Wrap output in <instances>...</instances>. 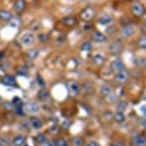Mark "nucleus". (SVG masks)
<instances>
[{"label":"nucleus","mask_w":146,"mask_h":146,"mask_svg":"<svg viewBox=\"0 0 146 146\" xmlns=\"http://www.w3.org/2000/svg\"><path fill=\"white\" fill-rule=\"evenodd\" d=\"M87 146H100L98 145V143H96V141H90V143L88 144Z\"/></svg>","instance_id":"f704fd0d"},{"label":"nucleus","mask_w":146,"mask_h":146,"mask_svg":"<svg viewBox=\"0 0 146 146\" xmlns=\"http://www.w3.org/2000/svg\"><path fill=\"white\" fill-rule=\"evenodd\" d=\"M110 69L112 70L115 72H119L121 71L122 70H125V65L123 64L122 60H119V59H115V60H113L112 62L110 63Z\"/></svg>","instance_id":"6e6552de"},{"label":"nucleus","mask_w":146,"mask_h":146,"mask_svg":"<svg viewBox=\"0 0 146 146\" xmlns=\"http://www.w3.org/2000/svg\"><path fill=\"white\" fill-rule=\"evenodd\" d=\"M135 33V29L132 25H125L121 30V35L124 38H130Z\"/></svg>","instance_id":"f8f14e48"},{"label":"nucleus","mask_w":146,"mask_h":146,"mask_svg":"<svg viewBox=\"0 0 146 146\" xmlns=\"http://www.w3.org/2000/svg\"><path fill=\"white\" fill-rule=\"evenodd\" d=\"M10 25L12 27H15V28H17V27H19L21 24V21H20L19 18H18V17H15V18H12L11 21H10Z\"/></svg>","instance_id":"cd10ccee"},{"label":"nucleus","mask_w":146,"mask_h":146,"mask_svg":"<svg viewBox=\"0 0 146 146\" xmlns=\"http://www.w3.org/2000/svg\"><path fill=\"white\" fill-rule=\"evenodd\" d=\"M84 139L81 137L76 136L73 139V146H84Z\"/></svg>","instance_id":"b1692460"},{"label":"nucleus","mask_w":146,"mask_h":146,"mask_svg":"<svg viewBox=\"0 0 146 146\" xmlns=\"http://www.w3.org/2000/svg\"><path fill=\"white\" fill-rule=\"evenodd\" d=\"M66 86L70 96H76L80 94L81 87L78 82L74 80H68L66 83Z\"/></svg>","instance_id":"f03ea898"},{"label":"nucleus","mask_w":146,"mask_h":146,"mask_svg":"<svg viewBox=\"0 0 146 146\" xmlns=\"http://www.w3.org/2000/svg\"><path fill=\"white\" fill-rule=\"evenodd\" d=\"M3 83L6 86H15V84H16V79H15V77L14 76H12V75H5L3 78Z\"/></svg>","instance_id":"2eb2a0df"},{"label":"nucleus","mask_w":146,"mask_h":146,"mask_svg":"<svg viewBox=\"0 0 146 146\" xmlns=\"http://www.w3.org/2000/svg\"><path fill=\"white\" fill-rule=\"evenodd\" d=\"M114 119L115 120V122H117L118 123H121V122H123L125 119V114L123 113V112H121V111H117L116 113L114 114Z\"/></svg>","instance_id":"412c9836"},{"label":"nucleus","mask_w":146,"mask_h":146,"mask_svg":"<svg viewBox=\"0 0 146 146\" xmlns=\"http://www.w3.org/2000/svg\"><path fill=\"white\" fill-rule=\"evenodd\" d=\"M25 5V0H16L13 4V9L17 13H21L24 11Z\"/></svg>","instance_id":"9b49d317"},{"label":"nucleus","mask_w":146,"mask_h":146,"mask_svg":"<svg viewBox=\"0 0 146 146\" xmlns=\"http://www.w3.org/2000/svg\"><path fill=\"white\" fill-rule=\"evenodd\" d=\"M126 103H125V102H119V103H118L117 105V110L118 111H121V112H122V111H124L125 109H126Z\"/></svg>","instance_id":"7c9ffc66"},{"label":"nucleus","mask_w":146,"mask_h":146,"mask_svg":"<svg viewBox=\"0 0 146 146\" xmlns=\"http://www.w3.org/2000/svg\"><path fill=\"white\" fill-rule=\"evenodd\" d=\"M38 38L39 39V41L41 42H45L48 40V35L44 33L39 34L38 36Z\"/></svg>","instance_id":"c756f323"},{"label":"nucleus","mask_w":146,"mask_h":146,"mask_svg":"<svg viewBox=\"0 0 146 146\" xmlns=\"http://www.w3.org/2000/svg\"><path fill=\"white\" fill-rule=\"evenodd\" d=\"M22 110L28 114H37L40 112V106L35 101H29L23 105Z\"/></svg>","instance_id":"7ed1b4c3"},{"label":"nucleus","mask_w":146,"mask_h":146,"mask_svg":"<svg viewBox=\"0 0 146 146\" xmlns=\"http://www.w3.org/2000/svg\"><path fill=\"white\" fill-rule=\"evenodd\" d=\"M95 15H96V9L94 6H91V5L84 8L80 13V17L81 20L86 22H90L95 17Z\"/></svg>","instance_id":"f257e3e1"},{"label":"nucleus","mask_w":146,"mask_h":146,"mask_svg":"<svg viewBox=\"0 0 146 146\" xmlns=\"http://www.w3.org/2000/svg\"><path fill=\"white\" fill-rule=\"evenodd\" d=\"M39 54V50L35 49V48H33V49H30L26 52V57L30 60H33V59H35Z\"/></svg>","instance_id":"aec40b11"},{"label":"nucleus","mask_w":146,"mask_h":146,"mask_svg":"<svg viewBox=\"0 0 146 146\" xmlns=\"http://www.w3.org/2000/svg\"><path fill=\"white\" fill-rule=\"evenodd\" d=\"M49 96H50L49 92H48V90H46L44 88H42L41 90H40L38 94V97L41 101L48 100V99H49Z\"/></svg>","instance_id":"6ab92c4d"},{"label":"nucleus","mask_w":146,"mask_h":146,"mask_svg":"<svg viewBox=\"0 0 146 146\" xmlns=\"http://www.w3.org/2000/svg\"><path fill=\"white\" fill-rule=\"evenodd\" d=\"M13 18V15L9 10L1 9L0 10V20L3 22H10Z\"/></svg>","instance_id":"4468645a"},{"label":"nucleus","mask_w":146,"mask_h":146,"mask_svg":"<svg viewBox=\"0 0 146 146\" xmlns=\"http://www.w3.org/2000/svg\"><path fill=\"white\" fill-rule=\"evenodd\" d=\"M25 137L22 136V135H18L13 139V143L15 145H18V146H20L21 145L24 143L25 141Z\"/></svg>","instance_id":"a878e982"},{"label":"nucleus","mask_w":146,"mask_h":146,"mask_svg":"<svg viewBox=\"0 0 146 146\" xmlns=\"http://www.w3.org/2000/svg\"><path fill=\"white\" fill-rule=\"evenodd\" d=\"M100 94L103 97H108L111 94H112V89L107 84H103L100 87Z\"/></svg>","instance_id":"a211bd4d"},{"label":"nucleus","mask_w":146,"mask_h":146,"mask_svg":"<svg viewBox=\"0 0 146 146\" xmlns=\"http://www.w3.org/2000/svg\"><path fill=\"white\" fill-rule=\"evenodd\" d=\"M0 146H2V144H1V141H0Z\"/></svg>","instance_id":"e433bc0d"},{"label":"nucleus","mask_w":146,"mask_h":146,"mask_svg":"<svg viewBox=\"0 0 146 146\" xmlns=\"http://www.w3.org/2000/svg\"><path fill=\"white\" fill-rule=\"evenodd\" d=\"M113 17L107 13H103L99 17L98 22L101 25H109L113 22Z\"/></svg>","instance_id":"1a4fd4ad"},{"label":"nucleus","mask_w":146,"mask_h":146,"mask_svg":"<svg viewBox=\"0 0 146 146\" xmlns=\"http://www.w3.org/2000/svg\"><path fill=\"white\" fill-rule=\"evenodd\" d=\"M114 79L119 84H125L129 79V73L125 70H122L121 71L116 72Z\"/></svg>","instance_id":"0eeeda50"},{"label":"nucleus","mask_w":146,"mask_h":146,"mask_svg":"<svg viewBox=\"0 0 146 146\" xmlns=\"http://www.w3.org/2000/svg\"><path fill=\"white\" fill-rule=\"evenodd\" d=\"M62 23L63 25L66 27H70V28H71V27L75 26L77 23V21L76 19V18L74 16H67L65 17L62 19Z\"/></svg>","instance_id":"ddd939ff"},{"label":"nucleus","mask_w":146,"mask_h":146,"mask_svg":"<svg viewBox=\"0 0 146 146\" xmlns=\"http://www.w3.org/2000/svg\"><path fill=\"white\" fill-rule=\"evenodd\" d=\"M110 51L114 56L119 55L123 51V44L121 41H115L110 45Z\"/></svg>","instance_id":"39448f33"},{"label":"nucleus","mask_w":146,"mask_h":146,"mask_svg":"<svg viewBox=\"0 0 146 146\" xmlns=\"http://www.w3.org/2000/svg\"><path fill=\"white\" fill-rule=\"evenodd\" d=\"M41 145H42L43 146H54L51 142H50V141H48L47 140H46L45 141H44L43 143L41 144Z\"/></svg>","instance_id":"72a5a7b5"},{"label":"nucleus","mask_w":146,"mask_h":146,"mask_svg":"<svg viewBox=\"0 0 146 146\" xmlns=\"http://www.w3.org/2000/svg\"><path fill=\"white\" fill-rule=\"evenodd\" d=\"M135 63L139 67H146V58L145 57H139L136 58Z\"/></svg>","instance_id":"bb28decb"},{"label":"nucleus","mask_w":146,"mask_h":146,"mask_svg":"<svg viewBox=\"0 0 146 146\" xmlns=\"http://www.w3.org/2000/svg\"><path fill=\"white\" fill-rule=\"evenodd\" d=\"M92 39L93 41L96 42V43H103L106 41V37L104 34H103L100 31H95L92 34Z\"/></svg>","instance_id":"9d476101"},{"label":"nucleus","mask_w":146,"mask_h":146,"mask_svg":"<svg viewBox=\"0 0 146 146\" xmlns=\"http://www.w3.org/2000/svg\"><path fill=\"white\" fill-rule=\"evenodd\" d=\"M30 124L31 125V126L33 127L34 129H41L42 126V122L41 119H39L38 118L35 117V116H32L30 118Z\"/></svg>","instance_id":"f3484780"},{"label":"nucleus","mask_w":146,"mask_h":146,"mask_svg":"<svg viewBox=\"0 0 146 146\" xmlns=\"http://www.w3.org/2000/svg\"><path fill=\"white\" fill-rule=\"evenodd\" d=\"M36 139H37V141H38L39 143L42 144L44 141H46V138L45 136L43 134H38L36 137Z\"/></svg>","instance_id":"2f4dec72"},{"label":"nucleus","mask_w":146,"mask_h":146,"mask_svg":"<svg viewBox=\"0 0 146 146\" xmlns=\"http://www.w3.org/2000/svg\"><path fill=\"white\" fill-rule=\"evenodd\" d=\"M105 56L103 55V54L101 53H98V54H96L93 57V62L94 64H95L96 65H102L103 63L105 62Z\"/></svg>","instance_id":"dca6fc26"},{"label":"nucleus","mask_w":146,"mask_h":146,"mask_svg":"<svg viewBox=\"0 0 146 146\" xmlns=\"http://www.w3.org/2000/svg\"><path fill=\"white\" fill-rule=\"evenodd\" d=\"M110 146H124V145L122 142H119V141H115V142L112 143Z\"/></svg>","instance_id":"473e14b6"},{"label":"nucleus","mask_w":146,"mask_h":146,"mask_svg":"<svg viewBox=\"0 0 146 146\" xmlns=\"http://www.w3.org/2000/svg\"><path fill=\"white\" fill-rule=\"evenodd\" d=\"M15 146H18V145H15Z\"/></svg>","instance_id":"4c0bfd02"},{"label":"nucleus","mask_w":146,"mask_h":146,"mask_svg":"<svg viewBox=\"0 0 146 146\" xmlns=\"http://www.w3.org/2000/svg\"><path fill=\"white\" fill-rule=\"evenodd\" d=\"M35 41V35L32 32H26L21 37L20 41L25 46H31Z\"/></svg>","instance_id":"423d86ee"},{"label":"nucleus","mask_w":146,"mask_h":146,"mask_svg":"<svg viewBox=\"0 0 146 146\" xmlns=\"http://www.w3.org/2000/svg\"><path fill=\"white\" fill-rule=\"evenodd\" d=\"M54 145H55V146H67V141H65L64 139H61V138L55 139Z\"/></svg>","instance_id":"c85d7f7f"},{"label":"nucleus","mask_w":146,"mask_h":146,"mask_svg":"<svg viewBox=\"0 0 146 146\" xmlns=\"http://www.w3.org/2000/svg\"><path fill=\"white\" fill-rule=\"evenodd\" d=\"M145 25H146V19H145Z\"/></svg>","instance_id":"c9c22d12"},{"label":"nucleus","mask_w":146,"mask_h":146,"mask_svg":"<svg viewBox=\"0 0 146 146\" xmlns=\"http://www.w3.org/2000/svg\"><path fill=\"white\" fill-rule=\"evenodd\" d=\"M137 44L141 49H146V35L140 37L137 41Z\"/></svg>","instance_id":"5701e85b"},{"label":"nucleus","mask_w":146,"mask_h":146,"mask_svg":"<svg viewBox=\"0 0 146 146\" xmlns=\"http://www.w3.org/2000/svg\"><path fill=\"white\" fill-rule=\"evenodd\" d=\"M131 10L132 14L136 17H142L145 14V8L141 3L135 1L131 5Z\"/></svg>","instance_id":"20e7f679"},{"label":"nucleus","mask_w":146,"mask_h":146,"mask_svg":"<svg viewBox=\"0 0 146 146\" xmlns=\"http://www.w3.org/2000/svg\"><path fill=\"white\" fill-rule=\"evenodd\" d=\"M134 143L135 145H136L138 146H142L145 143V139L144 138L143 136H141V135H138V136H135L134 138Z\"/></svg>","instance_id":"4be33fe9"},{"label":"nucleus","mask_w":146,"mask_h":146,"mask_svg":"<svg viewBox=\"0 0 146 146\" xmlns=\"http://www.w3.org/2000/svg\"><path fill=\"white\" fill-rule=\"evenodd\" d=\"M80 49H81L82 51H84V52H88L92 49V44H91L90 42L89 41H86V42H84L82 44L81 47H80Z\"/></svg>","instance_id":"393cba45"}]
</instances>
